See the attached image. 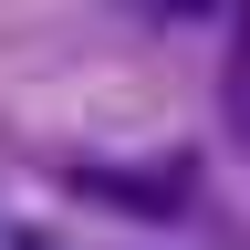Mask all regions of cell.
Returning a JSON list of instances; mask_svg holds the SVG:
<instances>
[{
	"label": "cell",
	"mask_w": 250,
	"mask_h": 250,
	"mask_svg": "<svg viewBox=\"0 0 250 250\" xmlns=\"http://www.w3.org/2000/svg\"><path fill=\"white\" fill-rule=\"evenodd\" d=\"M73 188L83 198H115V208H136V219H177V198H188V177L167 167V177H115V167H73Z\"/></svg>",
	"instance_id": "obj_1"
},
{
	"label": "cell",
	"mask_w": 250,
	"mask_h": 250,
	"mask_svg": "<svg viewBox=\"0 0 250 250\" xmlns=\"http://www.w3.org/2000/svg\"><path fill=\"white\" fill-rule=\"evenodd\" d=\"M219 125H229L240 167H250V0L229 11V62H219Z\"/></svg>",
	"instance_id": "obj_2"
},
{
	"label": "cell",
	"mask_w": 250,
	"mask_h": 250,
	"mask_svg": "<svg viewBox=\"0 0 250 250\" xmlns=\"http://www.w3.org/2000/svg\"><path fill=\"white\" fill-rule=\"evenodd\" d=\"M125 11H136L146 31H208V21H229L240 0H125Z\"/></svg>",
	"instance_id": "obj_3"
},
{
	"label": "cell",
	"mask_w": 250,
	"mask_h": 250,
	"mask_svg": "<svg viewBox=\"0 0 250 250\" xmlns=\"http://www.w3.org/2000/svg\"><path fill=\"white\" fill-rule=\"evenodd\" d=\"M21 250H42V240H21Z\"/></svg>",
	"instance_id": "obj_4"
}]
</instances>
